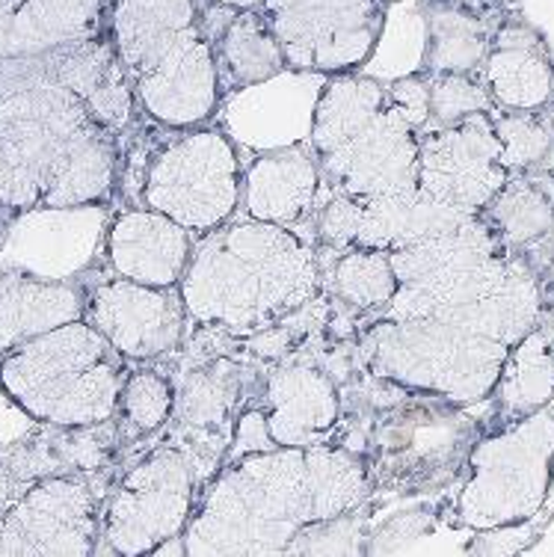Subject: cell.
Wrapping results in <instances>:
<instances>
[{
	"instance_id": "cell-1",
	"label": "cell",
	"mask_w": 554,
	"mask_h": 557,
	"mask_svg": "<svg viewBox=\"0 0 554 557\" xmlns=\"http://www.w3.org/2000/svg\"><path fill=\"white\" fill-rule=\"evenodd\" d=\"M368 466L347 445L241 454L208 483L184 528V555H288L303 528L362 507Z\"/></svg>"
},
{
	"instance_id": "cell-2",
	"label": "cell",
	"mask_w": 554,
	"mask_h": 557,
	"mask_svg": "<svg viewBox=\"0 0 554 557\" xmlns=\"http://www.w3.org/2000/svg\"><path fill=\"white\" fill-rule=\"evenodd\" d=\"M0 149L19 184L22 211L89 208L119 178V134L36 60L0 63Z\"/></svg>"
},
{
	"instance_id": "cell-3",
	"label": "cell",
	"mask_w": 554,
	"mask_h": 557,
	"mask_svg": "<svg viewBox=\"0 0 554 557\" xmlns=\"http://www.w3.org/2000/svg\"><path fill=\"white\" fill-rule=\"evenodd\" d=\"M430 125V75L380 84L356 72L332 75L311 113L320 178L362 205L418 196V134Z\"/></svg>"
},
{
	"instance_id": "cell-4",
	"label": "cell",
	"mask_w": 554,
	"mask_h": 557,
	"mask_svg": "<svg viewBox=\"0 0 554 557\" xmlns=\"http://www.w3.org/2000/svg\"><path fill=\"white\" fill-rule=\"evenodd\" d=\"M318 288V252L297 232L253 216L202 235L178 282L193 323L237 335L288 318Z\"/></svg>"
},
{
	"instance_id": "cell-5",
	"label": "cell",
	"mask_w": 554,
	"mask_h": 557,
	"mask_svg": "<svg viewBox=\"0 0 554 557\" xmlns=\"http://www.w3.org/2000/svg\"><path fill=\"white\" fill-rule=\"evenodd\" d=\"M107 39L146 116L175 131L213 119L223 81L196 0H110Z\"/></svg>"
},
{
	"instance_id": "cell-6",
	"label": "cell",
	"mask_w": 554,
	"mask_h": 557,
	"mask_svg": "<svg viewBox=\"0 0 554 557\" xmlns=\"http://www.w3.org/2000/svg\"><path fill=\"white\" fill-rule=\"evenodd\" d=\"M122 383L125 356L86 318L0 356V392L45 428H84L113 418Z\"/></svg>"
},
{
	"instance_id": "cell-7",
	"label": "cell",
	"mask_w": 554,
	"mask_h": 557,
	"mask_svg": "<svg viewBox=\"0 0 554 557\" xmlns=\"http://www.w3.org/2000/svg\"><path fill=\"white\" fill-rule=\"evenodd\" d=\"M356 350L365 374L466 409L490 400L510 347L448 314H430L380 318L365 326Z\"/></svg>"
},
{
	"instance_id": "cell-8",
	"label": "cell",
	"mask_w": 554,
	"mask_h": 557,
	"mask_svg": "<svg viewBox=\"0 0 554 557\" xmlns=\"http://www.w3.org/2000/svg\"><path fill=\"white\" fill-rule=\"evenodd\" d=\"M397 276L395 300L380 318H430L480 300L498 288L516 256L483 214L457 211L421 235L389 249Z\"/></svg>"
},
{
	"instance_id": "cell-9",
	"label": "cell",
	"mask_w": 554,
	"mask_h": 557,
	"mask_svg": "<svg viewBox=\"0 0 554 557\" xmlns=\"http://www.w3.org/2000/svg\"><path fill=\"white\" fill-rule=\"evenodd\" d=\"M554 483V409L504 421L469 448L454 498V525H522L543 513Z\"/></svg>"
},
{
	"instance_id": "cell-10",
	"label": "cell",
	"mask_w": 554,
	"mask_h": 557,
	"mask_svg": "<svg viewBox=\"0 0 554 557\" xmlns=\"http://www.w3.org/2000/svg\"><path fill=\"white\" fill-rule=\"evenodd\" d=\"M478 430L442 397L409 392L383 407L359 454L373 490L430 493L463 472Z\"/></svg>"
},
{
	"instance_id": "cell-11",
	"label": "cell",
	"mask_w": 554,
	"mask_h": 557,
	"mask_svg": "<svg viewBox=\"0 0 554 557\" xmlns=\"http://www.w3.org/2000/svg\"><path fill=\"white\" fill-rule=\"evenodd\" d=\"M244 172L232 137L196 125L151 154L143 202L167 214L190 235H208L232 220L241 205Z\"/></svg>"
},
{
	"instance_id": "cell-12",
	"label": "cell",
	"mask_w": 554,
	"mask_h": 557,
	"mask_svg": "<svg viewBox=\"0 0 554 557\" xmlns=\"http://www.w3.org/2000/svg\"><path fill=\"white\" fill-rule=\"evenodd\" d=\"M285 65L309 75L359 72L385 30V0H258Z\"/></svg>"
},
{
	"instance_id": "cell-13",
	"label": "cell",
	"mask_w": 554,
	"mask_h": 557,
	"mask_svg": "<svg viewBox=\"0 0 554 557\" xmlns=\"http://www.w3.org/2000/svg\"><path fill=\"white\" fill-rule=\"evenodd\" d=\"M196 478L190 460L172 445L149 450L131 466L101 510V534L113 555H155L178 540L193 516Z\"/></svg>"
},
{
	"instance_id": "cell-14",
	"label": "cell",
	"mask_w": 554,
	"mask_h": 557,
	"mask_svg": "<svg viewBox=\"0 0 554 557\" xmlns=\"http://www.w3.org/2000/svg\"><path fill=\"white\" fill-rule=\"evenodd\" d=\"M101 510L77 474L39 478L0 513V557L96 555Z\"/></svg>"
},
{
	"instance_id": "cell-15",
	"label": "cell",
	"mask_w": 554,
	"mask_h": 557,
	"mask_svg": "<svg viewBox=\"0 0 554 557\" xmlns=\"http://www.w3.org/2000/svg\"><path fill=\"white\" fill-rule=\"evenodd\" d=\"M510 172L502 163L492 113H475L457 125L418 134V190L436 202L480 214Z\"/></svg>"
},
{
	"instance_id": "cell-16",
	"label": "cell",
	"mask_w": 554,
	"mask_h": 557,
	"mask_svg": "<svg viewBox=\"0 0 554 557\" xmlns=\"http://www.w3.org/2000/svg\"><path fill=\"white\" fill-rule=\"evenodd\" d=\"M84 318L113 350L134 362H149L172 354L184 342L187 309L182 290L139 285L131 278H107L86 297Z\"/></svg>"
},
{
	"instance_id": "cell-17",
	"label": "cell",
	"mask_w": 554,
	"mask_h": 557,
	"mask_svg": "<svg viewBox=\"0 0 554 557\" xmlns=\"http://www.w3.org/2000/svg\"><path fill=\"white\" fill-rule=\"evenodd\" d=\"M495 110L531 113L554 108V60L545 36L516 15H504L490 36L480 65Z\"/></svg>"
},
{
	"instance_id": "cell-18",
	"label": "cell",
	"mask_w": 554,
	"mask_h": 557,
	"mask_svg": "<svg viewBox=\"0 0 554 557\" xmlns=\"http://www.w3.org/2000/svg\"><path fill=\"white\" fill-rule=\"evenodd\" d=\"M258 409L276 448H306L338 428L342 395L335 380L315 364H282L267 376Z\"/></svg>"
},
{
	"instance_id": "cell-19",
	"label": "cell",
	"mask_w": 554,
	"mask_h": 557,
	"mask_svg": "<svg viewBox=\"0 0 554 557\" xmlns=\"http://www.w3.org/2000/svg\"><path fill=\"white\" fill-rule=\"evenodd\" d=\"M104 252L116 276L175 288L190 261L193 235L155 208H131L107 228Z\"/></svg>"
},
{
	"instance_id": "cell-20",
	"label": "cell",
	"mask_w": 554,
	"mask_h": 557,
	"mask_svg": "<svg viewBox=\"0 0 554 557\" xmlns=\"http://www.w3.org/2000/svg\"><path fill=\"white\" fill-rule=\"evenodd\" d=\"M33 60L42 65L53 81L69 86L107 128L116 134H125L131 128L137 96L107 33L84 39V42L63 45Z\"/></svg>"
},
{
	"instance_id": "cell-21",
	"label": "cell",
	"mask_w": 554,
	"mask_h": 557,
	"mask_svg": "<svg viewBox=\"0 0 554 557\" xmlns=\"http://www.w3.org/2000/svg\"><path fill=\"white\" fill-rule=\"evenodd\" d=\"M320 182L318 161L303 149L264 151L246 166L241 199L253 220L291 225L309 214Z\"/></svg>"
},
{
	"instance_id": "cell-22",
	"label": "cell",
	"mask_w": 554,
	"mask_h": 557,
	"mask_svg": "<svg viewBox=\"0 0 554 557\" xmlns=\"http://www.w3.org/2000/svg\"><path fill=\"white\" fill-rule=\"evenodd\" d=\"M86 294L72 282H51L27 273L0 276V356L36 335L51 333L69 321H81Z\"/></svg>"
},
{
	"instance_id": "cell-23",
	"label": "cell",
	"mask_w": 554,
	"mask_h": 557,
	"mask_svg": "<svg viewBox=\"0 0 554 557\" xmlns=\"http://www.w3.org/2000/svg\"><path fill=\"white\" fill-rule=\"evenodd\" d=\"M480 214L502 237L504 249L528 264L543 249H554V182L543 175H510Z\"/></svg>"
},
{
	"instance_id": "cell-24",
	"label": "cell",
	"mask_w": 554,
	"mask_h": 557,
	"mask_svg": "<svg viewBox=\"0 0 554 557\" xmlns=\"http://www.w3.org/2000/svg\"><path fill=\"white\" fill-rule=\"evenodd\" d=\"M211 45L220 81L235 89L267 84L288 69L276 33L270 30L264 12L256 7H241L232 12Z\"/></svg>"
},
{
	"instance_id": "cell-25",
	"label": "cell",
	"mask_w": 554,
	"mask_h": 557,
	"mask_svg": "<svg viewBox=\"0 0 554 557\" xmlns=\"http://www.w3.org/2000/svg\"><path fill=\"white\" fill-rule=\"evenodd\" d=\"M424 72H480L495 24L466 0H430L424 7Z\"/></svg>"
},
{
	"instance_id": "cell-26",
	"label": "cell",
	"mask_w": 554,
	"mask_h": 557,
	"mask_svg": "<svg viewBox=\"0 0 554 557\" xmlns=\"http://www.w3.org/2000/svg\"><path fill=\"white\" fill-rule=\"evenodd\" d=\"M498 424L533 416L554 404L552 333L537 326L507 350L498 383L492 388Z\"/></svg>"
},
{
	"instance_id": "cell-27",
	"label": "cell",
	"mask_w": 554,
	"mask_h": 557,
	"mask_svg": "<svg viewBox=\"0 0 554 557\" xmlns=\"http://www.w3.org/2000/svg\"><path fill=\"white\" fill-rule=\"evenodd\" d=\"M241 392H244V368L220 356V359L184 371L175 386L172 416L178 418L184 428L193 430L223 428Z\"/></svg>"
},
{
	"instance_id": "cell-28",
	"label": "cell",
	"mask_w": 554,
	"mask_h": 557,
	"mask_svg": "<svg viewBox=\"0 0 554 557\" xmlns=\"http://www.w3.org/2000/svg\"><path fill=\"white\" fill-rule=\"evenodd\" d=\"M502 163L510 175H543L554 182V116L552 110L510 113L492 110Z\"/></svg>"
},
{
	"instance_id": "cell-29",
	"label": "cell",
	"mask_w": 554,
	"mask_h": 557,
	"mask_svg": "<svg viewBox=\"0 0 554 557\" xmlns=\"http://www.w3.org/2000/svg\"><path fill=\"white\" fill-rule=\"evenodd\" d=\"M335 297L359 311H383L397 294V276L389 249L350 247L332 268Z\"/></svg>"
},
{
	"instance_id": "cell-30",
	"label": "cell",
	"mask_w": 554,
	"mask_h": 557,
	"mask_svg": "<svg viewBox=\"0 0 554 557\" xmlns=\"http://www.w3.org/2000/svg\"><path fill=\"white\" fill-rule=\"evenodd\" d=\"M492 98L480 75L469 72H439L430 75V125L427 128H445L457 125L475 113H492Z\"/></svg>"
},
{
	"instance_id": "cell-31",
	"label": "cell",
	"mask_w": 554,
	"mask_h": 557,
	"mask_svg": "<svg viewBox=\"0 0 554 557\" xmlns=\"http://www.w3.org/2000/svg\"><path fill=\"white\" fill-rule=\"evenodd\" d=\"M48 440L63 474H86L98 472L110 462L116 448V428H113V418H107V421L84 424V428H53Z\"/></svg>"
},
{
	"instance_id": "cell-32",
	"label": "cell",
	"mask_w": 554,
	"mask_h": 557,
	"mask_svg": "<svg viewBox=\"0 0 554 557\" xmlns=\"http://www.w3.org/2000/svg\"><path fill=\"white\" fill-rule=\"evenodd\" d=\"M175 388L158 371H134L122 383L119 409L134 433H155L172 418Z\"/></svg>"
},
{
	"instance_id": "cell-33",
	"label": "cell",
	"mask_w": 554,
	"mask_h": 557,
	"mask_svg": "<svg viewBox=\"0 0 554 557\" xmlns=\"http://www.w3.org/2000/svg\"><path fill=\"white\" fill-rule=\"evenodd\" d=\"M356 510L303 528L288 555H365V546H359L365 522Z\"/></svg>"
},
{
	"instance_id": "cell-34",
	"label": "cell",
	"mask_w": 554,
	"mask_h": 557,
	"mask_svg": "<svg viewBox=\"0 0 554 557\" xmlns=\"http://www.w3.org/2000/svg\"><path fill=\"white\" fill-rule=\"evenodd\" d=\"M365 228V208L350 196L335 194L330 202L320 208L318 237L323 247L350 249L359 247V237Z\"/></svg>"
},
{
	"instance_id": "cell-35",
	"label": "cell",
	"mask_w": 554,
	"mask_h": 557,
	"mask_svg": "<svg viewBox=\"0 0 554 557\" xmlns=\"http://www.w3.org/2000/svg\"><path fill=\"white\" fill-rule=\"evenodd\" d=\"M424 531H430V516L427 513H404L397 519H389L377 534L371 536V543L365 546V555H373L380 543L383 546V555H392V552H401L404 548V540H416Z\"/></svg>"
},
{
	"instance_id": "cell-36",
	"label": "cell",
	"mask_w": 554,
	"mask_h": 557,
	"mask_svg": "<svg viewBox=\"0 0 554 557\" xmlns=\"http://www.w3.org/2000/svg\"><path fill=\"white\" fill-rule=\"evenodd\" d=\"M232 442H235V457H241V454H253V450L276 448V445L270 442V433H267L264 424V412H261V409H246L244 416L237 418Z\"/></svg>"
},
{
	"instance_id": "cell-37",
	"label": "cell",
	"mask_w": 554,
	"mask_h": 557,
	"mask_svg": "<svg viewBox=\"0 0 554 557\" xmlns=\"http://www.w3.org/2000/svg\"><path fill=\"white\" fill-rule=\"evenodd\" d=\"M249 350L258 356V359H264V362H273L279 356L288 354V344H291V333L288 330H282L276 323H270L264 330H256V333H249Z\"/></svg>"
},
{
	"instance_id": "cell-38",
	"label": "cell",
	"mask_w": 554,
	"mask_h": 557,
	"mask_svg": "<svg viewBox=\"0 0 554 557\" xmlns=\"http://www.w3.org/2000/svg\"><path fill=\"white\" fill-rule=\"evenodd\" d=\"M33 0H0V63H3V51H7V39H10L12 27L19 24L27 7Z\"/></svg>"
},
{
	"instance_id": "cell-39",
	"label": "cell",
	"mask_w": 554,
	"mask_h": 557,
	"mask_svg": "<svg viewBox=\"0 0 554 557\" xmlns=\"http://www.w3.org/2000/svg\"><path fill=\"white\" fill-rule=\"evenodd\" d=\"M0 211H22L19 184H15V175H12V166L3 149H0Z\"/></svg>"
},
{
	"instance_id": "cell-40",
	"label": "cell",
	"mask_w": 554,
	"mask_h": 557,
	"mask_svg": "<svg viewBox=\"0 0 554 557\" xmlns=\"http://www.w3.org/2000/svg\"><path fill=\"white\" fill-rule=\"evenodd\" d=\"M552 344H554V330H552Z\"/></svg>"
}]
</instances>
